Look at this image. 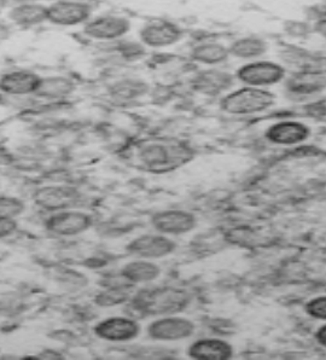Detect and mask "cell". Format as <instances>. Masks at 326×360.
Wrapping results in <instances>:
<instances>
[{
  "label": "cell",
  "mask_w": 326,
  "mask_h": 360,
  "mask_svg": "<svg viewBox=\"0 0 326 360\" xmlns=\"http://www.w3.org/2000/svg\"><path fill=\"white\" fill-rule=\"evenodd\" d=\"M142 159L145 162L148 167L151 169H161L166 168L169 163L172 162L171 155L167 148L161 144H152V146H146L142 151Z\"/></svg>",
  "instance_id": "obj_19"
},
{
  "label": "cell",
  "mask_w": 326,
  "mask_h": 360,
  "mask_svg": "<svg viewBox=\"0 0 326 360\" xmlns=\"http://www.w3.org/2000/svg\"><path fill=\"white\" fill-rule=\"evenodd\" d=\"M155 228L168 235H181L189 232L195 226L193 215L183 210H167L154 218Z\"/></svg>",
  "instance_id": "obj_10"
},
{
  "label": "cell",
  "mask_w": 326,
  "mask_h": 360,
  "mask_svg": "<svg viewBox=\"0 0 326 360\" xmlns=\"http://www.w3.org/2000/svg\"><path fill=\"white\" fill-rule=\"evenodd\" d=\"M176 248L174 242L162 236H144L134 240L129 245V250L138 257L145 259H157L172 253Z\"/></svg>",
  "instance_id": "obj_11"
},
{
  "label": "cell",
  "mask_w": 326,
  "mask_h": 360,
  "mask_svg": "<svg viewBox=\"0 0 326 360\" xmlns=\"http://www.w3.org/2000/svg\"><path fill=\"white\" fill-rule=\"evenodd\" d=\"M141 37L150 46H168L179 40L181 30L168 22H155L143 28Z\"/></svg>",
  "instance_id": "obj_14"
},
{
  "label": "cell",
  "mask_w": 326,
  "mask_h": 360,
  "mask_svg": "<svg viewBox=\"0 0 326 360\" xmlns=\"http://www.w3.org/2000/svg\"><path fill=\"white\" fill-rule=\"evenodd\" d=\"M91 218L80 212H62L48 221V229L60 236H72L90 228Z\"/></svg>",
  "instance_id": "obj_7"
},
{
  "label": "cell",
  "mask_w": 326,
  "mask_h": 360,
  "mask_svg": "<svg viewBox=\"0 0 326 360\" xmlns=\"http://www.w3.org/2000/svg\"><path fill=\"white\" fill-rule=\"evenodd\" d=\"M233 354L231 345L223 340L204 339L193 343L189 356L198 360H228Z\"/></svg>",
  "instance_id": "obj_12"
},
{
  "label": "cell",
  "mask_w": 326,
  "mask_h": 360,
  "mask_svg": "<svg viewBox=\"0 0 326 360\" xmlns=\"http://www.w3.org/2000/svg\"><path fill=\"white\" fill-rule=\"evenodd\" d=\"M193 56L198 62L215 65L228 57V50L219 44H204L193 50Z\"/></svg>",
  "instance_id": "obj_20"
},
{
  "label": "cell",
  "mask_w": 326,
  "mask_h": 360,
  "mask_svg": "<svg viewBox=\"0 0 326 360\" xmlns=\"http://www.w3.org/2000/svg\"><path fill=\"white\" fill-rule=\"evenodd\" d=\"M306 311L311 317L317 319H325L326 318V297L320 296L314 300L311 301L306 306Z\"/></svg>",
  "instance_id": "obj_23"
},
{
  "label": "cell",
  "mask_w": 326,
  "mask_h": 360,
  "mask_svg": "<svg viewBox=\"0 0 326 360\" xmlns=\"http://www.w3.org/2000/svg\"><path fill=\"white\" fill-rule=\"evenodd\" d=\"M195 326L193 323L181 317L162 318L152 323L148 329L151 338L161 341H176L186 339L193 334Z\"/></svg>",
  "instance_id": "obj_4"
},
{
  "label": "cell",
  "mask_w": 326,
  "mask_h": 360,
  "mask_svg": "<svg viewBox=\"0 0 326 360\" xmlns=\"http://www.w3.org/2000/svg\"><path fill=\"white\" fill-rule=\"evenodd\" d=\"M284 77V69L270 62H255L238 70V77L252 87L273 85Z\"/></svg>",
  "instance_id": "obj_3"
},
{
  "label": "cell",
  "mask_w": 326,
  "mask_h": 360,
  "mask_svg": "<svg viewBox=\"0 0 326 360\" xmlns=\"http://www.w3.org/2000/svg\"><path fill=\"white\" fill-rule=\"evenodd\" d=\"M275 103V97L267 91L256 87H245L236 91L223 101L225 112L236 115H247L263 112Z\"/></svg>",
  "instance_id": "obj_2"
},
{
  "label": "cell",
  "mask_w": 326,
  "mask_h": 360,
  "mask_svg": "<svg viewBox=\"0 0 326 360\" xmlns=\"http://www.w3.org/2000/svg\"><path fill=\"white\" fill-rule=\"evenodd\" d=\"M159 275V267L146 262H131L126 266L125 270H124V277L129 281L136 282V283L149 282V281L157 278Z\"/></svg>",
  "instance_id": "obj_17"
},
{
  "label": "cell",
  "mask_w": 326,
  "mask_h": 360,
  "mask_svg": "<svg viewBox=\"0 0 326 360\" xmlns=\"http://www.w3.org/2000/svg\"><path fill=\"white\" fill-rule=\"evenodd\" d=\"M189 296L178 289H155L138 294L134 299V309L148 316L171 314L184 309Z\"/></svg>",
  "instance_id": "obj_1"
},
{
  "label": "cell",
  "mask_w": 326,
  "mask_h": 360,
  "mask_svg": "<svg viewBox=\"0 0 326 360\" xmlns=\"http://www.w3.org/2000/svg\"><path fill=\"white\" fill-rule=\"evenodd\" d=\"M73 201L72 193L68 190L58 188H48L41 189L37 195V202L40 206L48 210H63Z\"/></svg>",
  "instance_id": "obj_16"
},
{
  "label": "cell",
  "mask_w": 326,
  "mask_h": 360,
  "mask_svg": "<svg viewBox=\"0 0 326 360\" xmlns=\"http://www.w3.org/2000/svg\"><path fill=\"white\" fill-rule=\"evenodd\" d=\"M266 137L275 144L294 146L309 137V129L296 121H283L270 126L267 129Z\"/></svg>",
  "instance_id": "obj_8"
},
{
  "label": "cell",
  "mask_w": 326,
  "mask_h": 360,
  "mask_svg": "<svg viewBox=\"0 0 326 360\" xmlns=\"http://www.w3.org/2000/svg\"><path fill=\"white\" fill-rule=\"evenodd\" d=\"M90 6L74 1H60L48 8V20L60 26H75L90 18Z\"/></svg>",
  "instance_id": "obj_5"
},
{
  "label": "cell",
  "mask_w": 326,
  "mask_h": 360,
  "mask_svg": "<svg viewBox=\"0 0 326 360\" xmlns=\"http://www.w3.org/2000/svg\"><path fill=\"white\" fill-rule=\"evenodd\" d=\"M129 30V22L121 16H100L85 27V33L91 38L112 40L126 34Z\"/></svg>",
  "instance_id": "obj_6"
},
{
  "label": "cell",
  "mask_w": 326,
  "mask_h": 360,
  "mask_svg": "<svg viewBox=\"0 0 326 360\" xmlns=\"http://www.w3.org/2000/svg\"><path fill=\"white\" fill-rule=\"evenodd\" d=\"M9 18L18 26H35L48 20V8L37 4L18 5L10 11Z\"/></svg>",
  "instance_id": "obj_15"
},
{
  "label": "cell",
  "mask_w": 326,
  "mask_h": 360,
  "mask_svg": "<svg viewBox=\"0 0 326 360\" xmlns=\"http://www.w3.org/2000/svg\"><path fill=\"white\" fill-rule=\"evenodd\" d=\"M317 339L319 343H322V346L326 345V326H322L319 330L317 331Z\"/></svg>",
  "instance_id": "obj_25"
},
{
  "label": "cell",
  "mask_w": 326,
  "mask_h": 360,
  "mask_svg": "<svg viewBox=\"0 0 326 360\" xmlns=\"http://www.w3.org/2000/svg\"><path fill=\"white\" fill-rule=\"evenodd\" d=\"M16 229V224L13 219L0 218V238L9 236Z\"/></svg>",
  "instance_id": "obj_24"
},
{
  "label": "cell",
  "mask_w": 326,
  "mask_h": 360,
  "mask_svg": "<svg viewBox=\"0 0 326 360\" xmlns=\"http://www.w3.org/2000/svg\"><path fill=\"white\" fill-rule=\"evenodd\" d=\"M22 210L23 203L18 198H0V218H15Z\"/></svg>",
  "instance_id": "obj_22"
},
{
  "label": "cell",
  "mask_w": 326,
  "mask_h": 360,
  "mask_svg": "<svg viewBox=\"0 0 326 360\" xmlns=\"http://www.w3.org/2000/svg\"><path fill=\"white\" fill-rule=\"evenodd\" d=\"M70 82L65 79H48V80H41L37 92L46 94V95H62V94H68L70 91Z\"/></svg>",
  "instance_id": "obj_21"
},
{
  "label": "cell",
  "mask_w": 326,
  "mask_h": 360,
  "mask_svg": "<svg viewBox=\"0 0 326 360\" xmlns=\"http://www.w3.org/2000/svg\"><path fill=\"white\" fill-rule=\"evenodd\" d=\"M139 333L137 323L129 318H110L98 324L96 334L109 341H127Z\"/></svg>",
  "instance_id": "obj_9"
},
{
  "label": "cell",
  "mask_w": 326,
  "mask_h": 360,
  "mask_svg": "<svg viewBox=\"0 0 326 360\" xmlns=\"http://www.w3.org/2000/svg\"><path fill=\"white\" fill-rule=\"evenodd\" d=\"M41 79L30 72H13L0 79V90L10 95H27L37 92Z\"/></svg>",
  "instance_id": "obj_13"
},
{
  "label": "cell",
  "mask_w": 326,
  "mask_h": 360,
  "mask_svg": "<svg viewBox=\"0 0 326 360\" xmlns=\"http://www.w3.org/2000/svg\"><path fill=\"white\" fill-rule=\"evenodd\" d=\"M266 44L258 38L240 39L233 44L231 52L240 58H255L262 56L266 52Z\"/></svg>",
  "instance_id": "obj_18"
}]
</instances>
